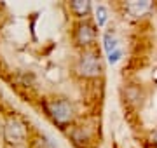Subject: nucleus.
<instances>
[{
    "label": "nucleus",
    "mask_w": 157,
    "mask_h": 148,
    "mask_svg": "<svg viewBox=\"0 0 157 148\" xmlns=\"http://www.w3.org/2000/svg\"><path fill=\"white\" fill-rule=\"evenodd\" d=\"M4 138L9 145H23L28 138V129L17 117H9L4 124Z\"/></svg>",
    "instance_id": "4"
},
{
    "label": "nucleus",
    "mask_w": 157,
    "mask_h": 148,
    "mask_svg": "<svg viewBox=\"0 0 157 148\" xmlns=\"http://www.w3.org/2000/svg\"><path fill=\"white\" fill-rule=\"evenodd\" d=\"M98 37V26L96 23L89 21V19H80L73 24V31H72V39L75 42V46L80 47L82 51L86 49H93Z\"/></svg>",
    "instance_id": "3"
},
{
    "label": "nucleus",
    "mask_w": 157,
    "mask_h": 148,
    "mask_svg": "<svg viewBox=\"0 0 157 148\" xmlns=\"http://www.w3.org/2000/svg\"><path fill=\"white\" fill-rule=\"evenodd\" d=\"M44 110L47 117H49L56 125H59L61 129L68 127L75 120V106L72 101H68L65 98H52V99H45L44 101Z\"/></svg>",
    "instance_id": "1"
},
{
    "label": "nucleus",
    "mask_w": 157,
    "mask_h": 148,
    "mask_svg": "<svg viewBox=\"0 0 157 148\" xmlns=\"http://www.w3.org/2000/svg\"><path fill=\"white\" fill-rule=\"evenodd\" d=\"M70 11L80 21V19H87V16L93 11V6H91V2H87V0H72L70 2Z\"/></svg>",
    "instance_id": "6"
},
{
    "label": "nucleus",
    "mask_w": 157,
    "mask_h": 148,
    "mask_svg": "<svg viewBox=\"0 0 157 148\" xmlns=\"http://www.w3.org/2000/svg\"><path fill=\"white\" fill-rule=\"evenodd\" d=\"M152 7H154V4L150 0H141V2L133 0V2H126L124 4V11L131 17H141L145 14H148L152 11Z\"/></svg>",
    "instance_id": "5"
},
{
    "label": "nucleus",
    "mask_w": 157,
    "mask_h": 148,
    "mask_svg": "<svg viewBox=\"0 0 157 148\" xmlns=\"http://www.w3.org/2000/svg\"><path fill=\"white\" fill-rule=\"evenodd\" d=\"M103 72V65H101V56L100 52L93 49H86L80 52L75 63V73L82 79H96L100 77Z\"/></svg>",
    "instance_id": "2"
},
{
    "label": "nucleus",
    "mask_w": 157,
    "mask_h": 148,
    "mask_svg": "<svg viewBox=\"0 0 157 148\" xmlns=\"http://www.w3.org/2000/svg\"><path fill=\"white\" fill-rule=\"evenodd\" d=\"M152 143H154V146H157V131L152 134Z\"/></svg>",
    "instance_id": "10"
},
{
    "label": "nucleus",
    "mask_w": 157,
    "mask_h": 148,
    "mask_svg": "<svg viewBox=\"0 0 157 148\" xmlns=\"http://www.w3.org/2000/svg\"><path fill=\"white\" fill-rule=\"evenodd\" d=\"M107 19H108V11H107V7L105 6H98L94 9V21H96V26L98 28H101L103 24L107 23Z\"/></svg>",
    "instance_id": "8"
},
{
    "label": "nucleus",
    "mask_w": 157,
    "mask_h": 148,
    "mask_svg": "<svg viewBox=\"0 0 157 148\" xmlns=\"http://www.w3.org/2000/svg\"><path fill=\"white\" fill-rule=\"evenodd\" d=\"M103 47H105V51L107 54H112V52L119 51V40L113 33V30H108L105 37H103Z\"/></svg>",
    "instance_id": "7"
},
{
    "label": "nucleus",
    "mask_w": 157,
    "mask_h": 148,
    "mask_svg": "<svg viewBox=\"0 0 157 148\" xmlns=\"http://www.w3.org/2000/svg\"><path fill=\"white\" fill-rule=\"evenodd\" d=\"M121 56H122V51H121V49L112 52V54H108V63H110V65H115V63L121 59Z\"/></svg>",
    "instance_id": "9"
}]
</instances>
